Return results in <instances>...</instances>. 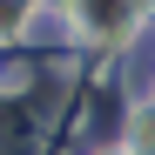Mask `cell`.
I'll list each match as a JSON object with an SVG mask.
<instances>
[{"instance_id":"cell-2","label":"cell","mask_w":155,"mask_h":155,"mask_svg":"<svg viewBox=\"0 0 155 155\" xmlns=\"http://www.w3.org/2000/svg\"><path fill=\"white\" fill-rule=\"evenodd\" d=\"M108 155H128V148H108Z\"/></svg>"},{"instance_id":"cell-1","label":"cell","mask_w":155,"mask_h":155,"mask_svg":"<svg viewBox=\"0 0 155 155\" xmlns=\"http://www.w3.org/2000/svg\"><path fill=\"white\" fill-rule=\"evenodd\" d=\"M128 155H155V108L135 115V148H128Z\"/></svg>"}]
</instances>
